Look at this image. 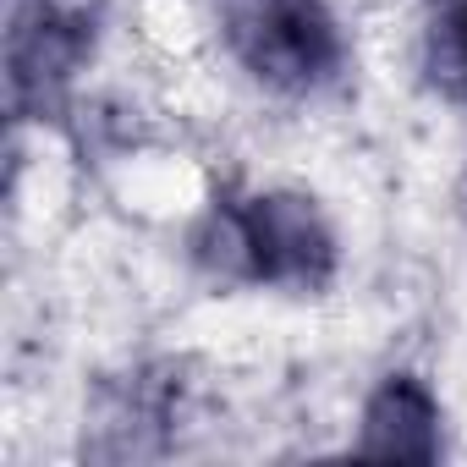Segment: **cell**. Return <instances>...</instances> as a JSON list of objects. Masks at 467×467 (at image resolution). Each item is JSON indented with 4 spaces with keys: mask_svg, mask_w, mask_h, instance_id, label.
Here are the masks:
<instances>
[{
    "mask_svg": "<svg viewBox=\"0 0 467 467\" xmlns=\"http://www.w3.org/2000/svg\"><path fill=\"white\" fill-rule=\"evenodd\" d=\"M214 12L237 61L275 94H314L347 61L325 0H214Z\"/></svg>",
    "mask_w": 467,
    "mask_h": 467,
    "instance_id": "cell-1",
    "label": "cell"
},
{
    "mask_svg": "<svg viewBox=\"0 0 467 467\" xmlns=\"http://www.w3.org/2000/svg\"><path fill=\"white\" fill-rule=\"evenodd\" d=\"M220 265L248 281L319 292L336 275V231L303 192H254L220 214Z\"/></svg>",
    "mask_w": 467,
    "mask_h": 467,
    "instance_id": "cell-2",
    "label": "cell"
},
{
    "mask_svg": "<svg viewBox=\"0 0 467 467\" xmlns=\"http://www.w3.org/2000/svg\"><path fill=\"white\" fill-rule=\"evenodd\" d=\"M358 451L374 462H434L440 456V401L418 374H390L363 407Z\"/></svg>",
    "mask_w": 467,
    "mask_h": 467,
    "instance_id": "cell-4",
    "label": "cell"
},
{
    "mask_svg": "<svg viewBox=\"0 0 467 467\" xmlns=\"http://www.w3.org/2000/svg\"><path fill=\"white\" fill-rule=\"evenodd\" d=\"M451 61L462 67V78H467V12L451 23Z\"/></svg>",
    "mask_w": 467,
    "mask_h": 467,
    "instance_id": "cell-5",
    "label": "cell"
},
{
    "mask_svg": "<svg viewBox=\"0 0 467 467\" xmlns=\"http://www.w3.org/2000/svg\"><path fill=\"white\" fill-rule=\"evenodd\" d=\"M88 56V23L61 6H39L12 34V105L28 116H45L61 105L72 72Z\"/></svg>",
    "mask_w": 467,
    "mask_h": 467,
    "instance_id": "cell-3",
    "label": "cell"
}]
</instances>
